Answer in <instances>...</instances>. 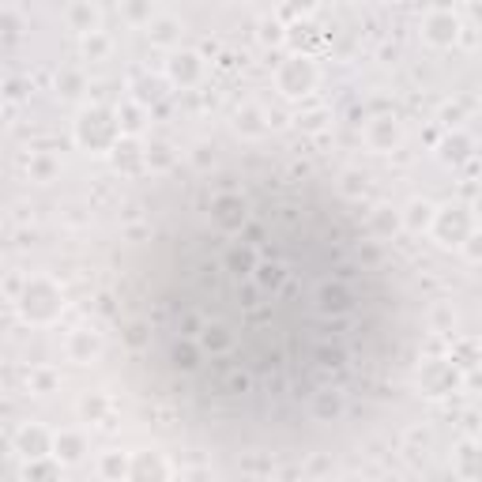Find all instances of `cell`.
Here are the masks:
<instances>
[{
    "instance_id": "6da1fadb",
    "label": "cell",
    "mask_w": 482,
    "mask_h": 482,
    "mask_svg": "<svg viewBox=\"0 0 482 482\" xmlns=\"http://www.w3.org/2000/svg\"><path fill=\"white\" fill-rule=\"evenodd\" d=\"M15 309H20V317L27 324L46 328V324H57L64 313V290L49 275H30L20 290V298H15Z\"/></svg>"
},
{
    "instance_id": "7a4b0ae2",
    "label": "cell",
    "mask_w": 482,
    "mask_h": 482,
    "mask_svg": "<svg viewBox=\"0 0 482 482\" xmlns=\"http://www.w3.org/2000/svg\"><path fill=\"white\" fill-rule=\"evenodd\" d=\"M125 129H120V113H113L110 106H83L72 120V140L91 151V154H110Z\"/></svg>"
},
{
    "instance_id": "3957f363",
    "label": "cell",
    "mask_w": 482,
    "mask_h": 482,
    "mask_svg": "<svg viewBox=\"0 0 482 482\" xmlns=\"http://www.w3.org/2000/svg\"><path fill=\"white\" fill-rule=\"evenodd\" d=\"M271 83H275V91H279L287 102H302V98H309L317 91L320 68H317V61L309 54H290V57H283L279 64H275Z\"/></svg>"
},
{
    "instance_id": "277c9868",
    "label": "cell",
    "mask_w": 482,
    "mask_h": 482,
    "mask_svg": "<svg viewBox=\"0 0 482 482\" xmlns=\"http://www.w3.org/2000/svg\"><path fill=\"white\" fill-rule=\"evenodd\" d=\"M419 392L429 395V400H449L463 388V370L456 358H429L419 366Z\"/></svg>"
},
{
    "instance_id": "5b68a950",
    "label": "cell",
    "mask_w": 482,
    "mask_h": 482,
    "mask_svg": "<svg viewBox=\"0 0 482 482\" xmlns=\"http://www.w3.org/2000/svg\"><path fill=\"white\" fill-rule=\"evenodd\" d=\"M471 230H475L471 208H463V204H445V208H437V219H434V227H429V237H434L441 249H460L463 241L471 237Z\"/></svg>"
},
{
    "instance_id": "8992f818",
    "label": "cell",
    "mask_w": 482,
    "mask_h": 482,
    "mask_svg": "<svg viewBox=\"0 0 482 482\" xmlns=\"http://www.w3.org/2000/svg\"><path fill=\"white\" fill-rule=\"evenodd\" d=\"M162 72H166V83H174V87L188 91V87H196V83L204 79L208 61H204L200 54H193V49H170Z\"/></svg>"
},
{
    "instance_id": "52a82bcc",
    "label": "cell",
    "mask_w": 482,
    "mask_h": 482,
    "mask_svg": "<svg viewBox=\"0 0 482 482\" xmlns=\"http://www.w3.org/2000/svg\"><path fill=\"white\" fill-rule=\"evenodd\" d=\"M54 441H57V429H49L42 422H23L12 437V449L20 460H38V456H54Z\"/></svg>"
},
{
    "instance_id": "ba28073f",
    "label": "cell",
    "mask_w": 482,
    "mask_h": 482,
    "mask_svg": "<svg viewBox=\"0 0 482 482\" xmlns=\"http://www.w3.org/2000/svg\"><path fill=\"white\" fill-rule=\"evenodd\" d=\"M422 42L426 46H434V49H449V46H456L460 42V15L453 12V8H434L422 20Z\"/></svg>"
},
{
    "instance_id": "9c48e42d",
    "label": "cell",
    "mask_w": 482,
    "mask_h": 482,
    "mask_svg": "<svg viewBox=\"0 0 482 482\" xmlns=\"http://www.w3.org/2000/svg\"><path fill=\"white\" fill-rule=\"evenodd\" d=\"M362 140H366V147L377 151V154H392L395 147L403 144V125H400V117H392V113L370 117L366 129H362Z\"/></svg>"
},
{
    "instance_id": "30bf717a",
    "label": "cell",
    "mask_w": 482,
    "mask_h": 482,
    "mask_svg": "<svg viewBox=\"0 0 482 482\" xmlns=\"http://www.w3.org/2000/svg\"><path fill=\"white\" fill-rule=\"evenodd\" d=\"M102 351H106V343H102V332L95 328H72L64 336V358L68 362H76V366H91V362L102 358Z\"/></svg>"
},
{
    "instance_id": "8fae6325",
    "label": "cell",
    "mask_w": 482,
    "mask_h": 482,
    "mask_svg": "<svg viewBox=\"0 0 482 482\" xmlns=\"http://www.w3.org/2000/svg\"><path fill=\"white\" fill-rule=\"evenodd\" d=\"M170 475H174V468H170L166 456L154 453V449L132 453V460H129V478L132 482H151V478H170Z\"/></svg>"
},
{
    "instance_id": "7c38bea8",
    "label": "cell",
    "mask_w": 482,
    "mask_h": 482,
    "mask_svg": "<svg viewBox=\"0 0 482 482\" xmlns=\"http://www.w3.org/2000/svg\"><path fill=\"white\" fill-rule=\"evenodd\" d=\"M110 162L117 174H140L147 166V147L136 140V136H120V144L110 151Z\"/></svg>"
},
{
    "instance_id": "4fadbf2b",
    "label": "cell",
    "mask_w": 482,
    "mask_h": 482,
    "mask_svg": "<svg viewBox=\"0 0 482 482\" xmlns=\"http://www.w3.org/2000/svg\"><path fill=\"white\" fill-rule=\"evenodd\" d=\"M434 219H437V204H434V200H426V196L407 200V204H403V212H400V222H403V230H407V234H429Z\"/></svg>"
},
{
    "instance_id": "5bb4252c",
    "label": "cell",
    "mask_w": 482,
    "mask_h": 482,
    "mask_svg": "<svg viewBox=\"0 0 482 482\" xmlns=\"http://www.w3.org/2000/svg\"><path fill=\"white\" fill-rule=\"evenodd\" d=\"M68 27H72L79 38L83 34L102 30V8L95 4V0H72V4H68Z\"/></svg>"
},
{
    "instance_id": "9a60e30c",
    "label": "cell",
    "mask_w": 482,
    "mask_h": 482,
    "mask_svg": "<svg viewBox=\"0 0 482 482\" xmlns=\"http://www.w3.org/2000/svg\"><path fill=\"white\" fill-rule=\"evenodd\" d=\"M54 456L61 463H79L87 456V437H83V429H57V441H54Z\"/></svg>"
},
{
    "instance_id": "2e32d148",
    "label": "cell",
    "mask_w": 482,
    "mask_h": 482,
    "mask_svg": "<svg viewBox=\"0 0 482 482\" xmlns=\"http://www.w3.org/2000/svg\"><path fill=\"white\" fill-rule=\"evenodd\" d=\"M268 125H271V113H264L261 106H253V102L234 113V129H237V136H253V140H256V136H264V132H268Z\"/></svg>"
},
{
    "instance_id": "e0dca14e",
    "label": "cell",
    "mask_w": 482,
    "mask_h": 482,
    "mask_svg": "<svg viewBox=\"0 0 482 482\" xmlns=\"http://www.w3.org/2000/svg\"><path fill=\"white\" fill-rule=\"evenodd\" d=\"M453 471L460 478H482V445L478 441H463L456 456H453Z\"/></svg>"
},
{
    "instance_id": "ac0fdd59",
    "label": "cell",
    "mask_w": 482,
    "mask_h": 482,
    "mask_svg": "<svg viewBox=\"0 0 482 482\" xmlns=\"http://www.w3.org/2000/svg\"><path fill=\"white\" fill-rule=\"evenodd\" d=\"M147 38H151V46H159V49H178L181 23L174 20V15H154L151 27H147Z\"/></svg>"
},
{
    "instance_id": "d6986e66",
    "label": "cell",
    "mask_w": 482,
    "mask_h": 482,
    "mask_svg": "<svg viewBox=\"0 0 482 482\" xmlns=\"http://www.w3.org/2000/svg\"><path fill=\"white\" fill-rule=\"evenodd\" d=\"M471 151H475V144H471V136L463 132V129H453V132L441 140V159L449 162V166L468 162V159H471Z\"/></svg>"
},
{
    "instance_id": "ffe728a7",
    "label": "cell",
    "mask_w": 482,
    "mask_h": 482,
    "mask_svg": "<svg viewBox=\"0 0 482 482\" xmlns=\"http://www.w3.org/2000/svg\"><path fill=\"white\" fill-rule=\"evenodd\" d=\"M27 178H30L34 185H49V181H57V178H61V162H57V154H49V151L30 154V162H27Z\"/></svg>"
},
{
    "instance_id": "44dd1931",
    "label": "cell",
    "mask_w": 482,
    "mask_h": 482,
    "mask_svg": "<svg viewBox=\"0 0 482 482\" xmlns=\"http://www.w3.org/2000/svg\"><path fill=\"white\" fill-rule=\"evenodd\" d=\"M117 12L129 27H151L154 20V0H117Z\"/></svg>"
},
{
    "instance_id": "7402d4cb",
    "label": "cell",
    "mask_w": 482,
    "mask_h": 482,
    "mask_svg": "<svg viewBox=\"0 0 482 482\" xmlns=\"http://www.w3.org/2000/svg\"><path fill=\"white\" fill-rule=\"evenodd\" d=\"M129 460H132V453H102L98 456V475L113 478V482L129 478Z\"/></svg>"
},
{
    "instance_id": "603a6c76",
    "label": "cell",
    "mask_w": 482,
    "mask_h": 482,
    "mask_svg": "<svg viewBox=\"0 0 482 482\" xmlns=\"http://www.w3.org/2000/svg\"><path fill=\"white\" fill-rule=\"evenodd\" d=\"M23 478H61V460L57 456H38V460H23Z\"/></svg>"
},
{
    "instance_id": "cb8c5ba5",
    "label": "cell",
    "mask_w": 482,
    "mask_h": 482,
    "mask_svg": "<svg viewBox=\"0 0 482 482\" xmlns=\"http://www.w3.org/2000/svg\"><path fill=\"white\" fill-rule=\"evenodd\" d=\"M83 91H87V79H83L79 68H61V72H57V95L83 98Z\"/></svg>"
},
{
    "instance_id": "d4e9b609",
    "label": "cell",
    "mask_w": 482,
    "mask_h": 482,
    "mask_svg": "<svg viewBox=\"0 0 482 482\" xmlns=\"http://www.w3.org/2000/svg\"><path fill=\"white\" fill-rule=\"evenodd\" d=\"M110 49H113V42H110V34H106V30L83 34V57H87V61H106V57H110Z\"/></svg>"
},
{
    "instance_id": "484cf974",
    "label": "cell",
    "mask_w": 482,
    "mask_h": 482,
    "mask_svg": "<svg viewBox=\"0 0 482 482\" xmlns=\"http://www.w3.org/2000/svg\"><path fill=\"white\" fill-rule=\"evenodd\" d=\"M215 219L222 222V227H237V222L245 219V204H241L237 196H222V200H215Z\"/></svg>"
},
{
    "instance_id": "4316f807",
    "label": "cell",
    "mask_w": 482,
    "mask_h": 482,
    "mask_svg": "<svg viewBox=\"0 0 482 482\" xmlns=\"http://www.w3.org/2000/svg\"><path fill=\"white\" fill-rule=\"evenodd\" d=\"M313 415H317V419H339V415H343V395H339V392H317Z\"/></svg>"
},
{
    "instance_id": "83f0119b",
    "label": "cell",
    "mask_w": 482,
    "mask_h": 482,
    "mask_svg": "<svg viewBox=\"0 0 482 482\" xmlns=\"http://www.w3.org/2000/svg\"><path fill=\"white\" fill-rule=\"evenodd\" d=\"M395 227H403L400 212H392V208H377V212H373V230H377V234H392Z\"/></svg>"
},
{
    "instance_id": "f1b7e54d",
    "label": "cell",
    "mask_w": 482,
    "mask_h": 482,
    "mask_svg": "<svg viewBox=\"0 0 482 482\" xmlns=\"http://www.w3.org/2000/svg\"><path fill=\"white\" fill-rule=\"evenodd\" d=\"M170 162H174V154H170V144L154 140V144L147 147V166H151V170H166Z\"/></svg>"
},
{
    "instance_id": "f546056e",
    "label": "cell",
    "mask_w": 482,
    "mask_h": 482,
    "mask_svg": "<svg viewBox=\"0 0 482 482\" xmlns=\"http://www.w3.org/2000/svg\"><path fill=\"white\" fill-rule=\"evenodd\" d=\"M256 38H261L264 46H283L287 34H283V27L275 23V20H261V30H256Z\"/></svg>"
},
{
    "instance_id": "4dcf8cb0",
    "label": "cell",
    "mask_w": 482,
    "mask_h": 482,
    "mask_svg": "<svg viewBox=\"0 0 482 482\" xmlns=\"http://www.w3.org/2000/svg\"><path fill=\"white\" fill-rule=\"evenodd\" d=\"M79 415L98 422L102 415H106V400H102V395H83V400H79Z\"/></svg>"
},
{
    "instance_id": "1f68e13d",
    "label": "cell",
    "mask_w": 482,
    "mask_h": 482,
    "mask_svg": "<svg viewBox=\"0 0 482 482\" xmlns=\"http://www.w3.org/2000/svg\"><path fill=\"white\" fill-rule=\"evenodd\" d=\"M159 95H162L159 79H136V102H154Z\"/></svg>"
},
{
    "instance_id": "d6a6232c",
    "label": "cell",
    "mask_w": 482,
    "mask_h": 482,
    "mask_svg": "<svg viewBox=\"0 0 482 482\" xmlns=\"http://www.w3.org/2000/svg\"><path fill=\"white\" fill-rule=\"evenodd\" d=\"M460 253L468 256L471 264H482V230H471V237L460 245Z\"/></svg>"
},
{
    "instance_id": "836d02e7",
    "label": "cell",
    "mask_w": 482,
    "mask_h": 482,
    "mask_svg": "<svg viewBox=\"0 0 482 482\" xmlns=\"http://www.w3.org/2000/svg\"><path fill=\"white\" fill-rule=\"evenodd\" d=\"M324 120H328V110H309V113L298 117V125L309 129V132H320V129H324Z\"/></svg>"
},
{
    "instance_id": "e575fe53",
    "label": "cell",
    "mask_w": 482,
    "mask_h": 482,
    "mask_svg": "<svg viewBox=\"0 0 482 482\" xmlns=\"http://www.w3.org/2000/svg\"><path fill=\"white\" fill-rule=\"evenodd\" d=\"M317 4H320V0H287V8L295 12L298 20H309V15L317 12Z\"/></svg>"
},
{
    "instance_id": "d590c367",
    "label": "cell",
    "mask_w": 482,
    "mask_h": 482,
    "mask_svg": "<svg viewBox=\"0 0 482 482\" xmlns=\"http://www.w3.org/2000/svg\"><path fill=\"white\" fill-rule=\"evenodd\" d=\"M54 385H57V377L49 373V370H38V373H34V388H38V392H49Z\"/></svg>"
},
{
    "instance_id": "8d00e7d4",
    "label": "cell",
    "mask_w": 482,
    "mask_h": 482,
    "mask_svg": "<svg viewBox=\"0 0 482 482\" xmlns=\"http://www.w3.org/2000/svg\"><path fill=\"white\" fill-rule=\"evenodd\" d=\"M441 117H445V125H456V120H460V110H456V106H445Z\"/></svg>"
},
{
    "instance_id": "74e56055",
    "label": "cell",
    "mask_w": 482,
    "mask_h": 482,
    "mask_svg": "<svg viewBox=\"0 0 482 482\" xmlns=\"http://www.w3.org/2000/svg\"><path fill=\"white\" fill-rule=\"evenodd\" d=\"M471 12H475V20L482 23V0H475V4H471Z\"/></svg>"
},
{
    "instance_id": "f35d334b",
    "label": "cell",
    "mask_w": 482,
    "mask_h": 482,
    "mask_svg": "<svg viewBox=\"0 0 482 482\" xmlns=\"http://www.w3.org/2000/svg\"><path fill=\"white\" fill-rule=\"evenodd\" d=\"M388 4H392V0H388Z\"/></svg>"
}]
</instances>
